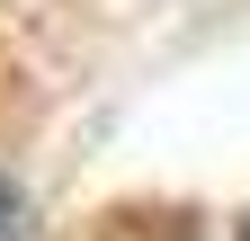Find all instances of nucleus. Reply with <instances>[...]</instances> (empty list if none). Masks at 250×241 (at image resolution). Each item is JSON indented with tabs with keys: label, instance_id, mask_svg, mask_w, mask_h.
Returning a JSON list of instances; mask_svg holds the SVG:
<instances>
[{
	"label": "nucleus",
	"instance_id": "f257e3e1",
	"mask_svg": "<svg viewBox=\"0 0 250 241\" xmlns=\"http://www.w3.org/2000/svg\"><path fill=\"white\" fill-rule=\"evenodd\" d=\"M0 241H45V223H36V205H27V188L9 170H0Z\"/></svg>",
	"mask_w": 250,
	"mask_h": 241
},
{
	"label": "nucleus",
	"instance_id": "f03ea898",
	"mask_svg": "<svg viewBox=\"0 0 250 241\" xmlns=\"http://www.w3.org/2000/svg\"><path fill=\"white\" fill-rule=\"evenodd\" d=\"M241 241H250V223H241Z\"/></svg>",
	"mask_w": 250,
	"mask_h": 241
}]
</instances>
